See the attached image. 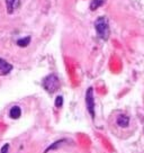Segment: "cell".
<instances>
[{"label": "cell", "instance_id": "cell-6", "mask_svg": "<svg viewBox=\"0 0 144 153\" xmlns=\"http://www.w3.org/2000/svg\"><path fill=\"white\" fill-rule=\"evenodd\" d=\"M9 116L10 118H13V120H18L20 116H22V109H20L19 106L11 107L9 110Z\"/></svg>", "mask_w": 144, "mask_h": 153}, {"label": "cell", "instance_id": "cell-1", "mask_svg": "<svg viewBox=\"0 0 144 153\" xmlns=\"http://www.w3.org/2000/svg\"><path fill=\"white\" fill-rule=\"evenodd\" d=\"M95 29L97 32L98 37L101 38L102 41H107L111 35V28H109V23H108V19L101 16L98 17L95 22Z\"/></svg>", "mask_w": 144, "mask_h": 153}, {"label": "cell", "instance_id": "cell-10", "mask_svg": "<svg viewBox=\"0 0 144 153\" xmlns=\"http://www.w3.org/2000/svg\"><path fill=\"white\" fill-rule=\"evenodd\" d=\"M63 105V97L62 96H58L55 98V107L56 108H61Z\"/></svg>", "mask_w": 144, "mask_h": 153}, {"label": "cell", "instance_id": "cell-11", "mask_svg": "<svg viewBox=\"0 0 144 153\" xmlns=\"http://www.w3.org/2000/svg\"><path fill=\"white\" fill-rule=\"evenodd\" d=\"M0 153H2V152H0Z\"/></svg>", "mask_w": 144, "mask_h": 153}, {"label": "cell", "instance_id": "cell-5", "mask_svg": "<svg viewBox=\"0 0 144 153\" xmlns=\"http://www.w3.org/2000/svg\"><path fill=\"white\" fill-rule=\"evenodd\" d=\"M6 6H7L8 14H13L15 10L19 8L20 0H6Z\"/></svg>", "mask_w": 144, "mask_h": 153}, {"label": "cell", "instance_id": "cell-9", "mask_svg": "<svg viewBox=\"0 0 144 153\" xmlns=\"http://www.w3.org/2000/svg\"><path fill=\"white\" fill-rule=\"evenodd\" d=\"M30 39H32L30 36H26V37H24V38H19V39L17 41V45L20 46V48H26V46H28L29 43H30Z\"/></svg>", "mask_w": 144, "mask_h": 153}, {"label": "cell", "instance_id": "cell-2", "mask_svg": "<svg viewBox=\"0 0 144 153\" xmlns=\"http://www.w3.org/2000/svg\"><path fill=\"white\" fill-rule=\"evenodd\" d=\"M42 86L48 94H54L60 88V79L56 74H48L42 80Z\"/></svg>", "mask_w": 144, "mask_h": 153}, {"label": "cell", "instance_id": "cell-8", "mask_svg": "<svg viewBox=\"0 0 144 153\" xmlns=\"http://www.w3.org/2000/svg\"><path fill=\"white\" fill-rule=\"evenodd\" d=\"M104 4H105V0H92L91 2H90V5H89V8H90V10L95 11V10H97Z\"/></svg>", "mask_w": 144, "mask_h": 153}, {"label": "cell", "instance_id": "cell-4", "mask_svg": "<svg viewBox=\"0 0 144 153\" xmlns=\"http://www.w3.org/2000/svg\"><path fill=\"white\" fill-rule=\"evenodd\" d=\"M13 70V65L0 57V76H7Z\"/></svg>", "mask_w": 144, "mask_h": 153}, {"label": "cell", "instance_id": "cell-3", "mask_svg": "<svg viewBox=\"0 0 144 153\" xmlns=\"http://www.w3.org/2000/svg\"><path fill=\"white\" fill-rule=\"evenodd\" d=\"M86 107L91 118H95V97H94V89L89 87L86 92Z\"/></svg>", "mask_w": 144, "mask_h": 153}, {"label": "cell", "instance_id": "cell-7", "mask_svg": "<svg viewBox=\"0 0 144 153\" xmlns=\"http://www.w3.org/2000/svg\"><path fill=\"white\" fill-rule=\"evenodd\" d=\"M128 124H130V118H128L127 116L122 115V116H120V117L117 118V125H118L120 127H127Z\"/></svg>", "mask_w": 144, "mask_h": 153}]
</instances>
